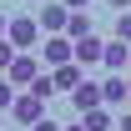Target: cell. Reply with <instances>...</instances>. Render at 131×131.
<instances>
[{"mask_svg": "<svg viewBox=\"0 0 131 131\" xmlns=\"http://www.w3.org/2000/svg\"><path fill=\"white\" fill-rule=\"evenodd\" d=\"M66 35H71V40L91 35V15H86V10H71V25H66Z\"/></svg>", "mask_w": 131, "mask_h": 131, "instance_id": "cell-11", "label": "cell"}, {"mask_svg": "<svg viewBox=\"0 0 131 131\" xmlns=\"http://www.w3.org/2000/svg\"><path fill=\"white\" fill-rule=\"evenodd\" d=\"M5 25H10V15H5V10H0V35H5Z\"/></svg>", "mask_w": 131, "mask_h": 131, "instance_id": "cell-20", "label": "cell"}, {"mask_svg": "<svg viewBox=\"0 0 131 131\" xmlns=\"http://www.w3.org/2000/svg\"><path fill=\"white\" fill-rule=\"evenodd\" d=\"M121 40H131V10H116V25H111Z\"/></svg>", "mask_w": 131, "mask_h": 131, "instance_id": "cell-15", "label": "cell"}, {"mask_svg": "<svg viewBox=\"0 0 131 131\" xmlns=\"http://www.w3.org/2000/svg\"><path fill=\"white\" fill-rule=\"evenodd\" d=\"M66 131H91V126H86V121H76V126H66Z\"/></svg>", "mask_w": 131, "mask_h": 131, "instance_id": "cell-21", "label": "cell"}, {"mask_svg": "<svg viewBox=\"0 0 131 131\" xmlns=\"http://www.w3.org/2000/svg\"><path fill=\"white\" fill-rule=\"evenodd\" d=\"M5 116H15L20 126L30 131L35 121H40V116H46V96H35V91H25V96H15V106H10V111H5Z\"/></svg>", "mask_w": 131, "mask_h": 131, "instance_id": "cell-1", "label": "cell"}, {"mask_svg": "<svg viewBox=\"0 0 131 131\" xmlns=\"http://www.w3.org/2000/svg\"><path fill=\"white\" fill-rule=\"evenodd\" d=\"M81 121H86L91 131H111V111H106V106H96V111H86Z\"/></svg>", "mask_w": 131, "mask_h": 131, "instance_id": "cell-12", "label": "cell"}, {"mask_svg": "<svg viewBox=\"0 0 131 131\" xmlns=\"http://www.w3.org/2000/svg\"><path fill=\"white\" fill-rule=\"evenodd\" d=\"M76 61H81V66L106 61V40H101V35H81V40H76Z\"/></svg>", "mask_w": 131, "mask_h": 131, "instance_id": "cell-10", "label": "cell"}, {"mask_svg": "<svg viewBox=\"0 0 131 131\" xmlns=\"http://www.w3.org/2000/svg\"><path fill=\"white\" fill-rule=\"evenodd\" d=\"M116 131H131V111H126V116H121V121H116Z\"/></svg>", "mask_w": 131, "mask_h": 131, "instance_id": "cell-18", "label": "cell"}, {"mask_svg": "<svg viewBox=\"0 0 131 131\" xmlns=\"http://www.w3.org/2000/svg\"><path fill=\"white\" fill-rule=\"evenodd\" d=\"M66 5H71V10H86V5H91V0H66Z\"/></svg>", "mask_w": 131, "mask_h": 131, "instance_id": "cell-19", "label": "cell"}, {"mask_svg": "<svg viewBox=\"0 0 131 131\" xmlns=\"http://www.w3.org/2000/svg\"><path fill=\"white\" fill-rule=\"evenodd\" d=\"M71 106H76V116H86V111H96V106H106V96H101L96 81H81L76 91H71Z\"/></svg>", "mask_w": 131, "mask_h": 131, "instance_id": "cell-6", "label": "cell"}, {"mask_svg": "<svg viewBox=\"0 0 131 131\" xmlns=\"http://www.w3.org/2000/svg\"><path fill=\"white\" fill-rule=\"evenodd\" d=\"M15 106V86H10V76H0V111H10Z\"/></svg>", "mask_w": 131, "mask_h": 131, "instance_id": "cell-14", "label": "cell"}, {"mask_svg": "<svg viewBox=\"0 0 131 131\" xmlns=\"http://www.w3.org/2000/svg\"><path fill=\"white\" fill-rule=\"evenodd\" d=\"M35 20H40L46 35H66V25H71V5H66V0H61V5H40Z\"/></svg>", "mask_w": 131, "mask_h": 131, "instance_id": "cell-4", "label": "cell"}, {"mask_svg": "<svg viewBox=\"0 0 131 131\" xmlns=\"http://www.w3.org/2000/svg\"><path fill=\"white\" fill-rule=\"evenodd\" d=\"M10 61H15V40H10V35H0V76L10 71Z\"/></svg>", "mask_w": 131, "mask_h": 131, "instance_id": "cell-13", "label": "cell"}, {"mask_svg": "<svg viewBox=\"0 0 131 131\" xmlns=\"http://www.w3.org/2000/svg\"><path fill=\"white\" fill-rule=\"evenodd\" d=\"M106 5H111V10H131V0H106Z\"/></svg>", "mask_w": 131, "mask_h": 131, "instance_id": "cell-17", "label": "cell"}, {"mask_svg": "<svg viewBox=\"0 0 131 131\" xmlns=\"http://www.w3.org/2000/svg\"><path fill=\"white\" fill-rule=\"evenodd\" d=\"M30 131H66V126H56V121H50V116H40V121H35Z\"/></svg>", "mask_w": 131, "mask_h": 131, "instance_id": "cell-16", "label": "cell"}, {"mask_svg": "<svg viewBox=\"0 0 131 131\" xmlns=\"http://www.w3.org/2000/svg\"><path fill=\"white\" fill-rule=\"evenodd\" d=\"M126 71H131V66H126Z\"/></svg>", "mask_w": 131, "mask_h": 131, "instance_id": "cell-22", "label": "cell"}, {"mask_svg": "<svg viewBox=\"0 0 131 131\" xmlns=\"http://www.w3.org/2000/svg\"><path fill=\"white\" fill-rule=\"evenodd\" d=\"M46 66H66V61H76V40L71 35H46Z\"/></svg>", "mask_w": 131, "mask_h": 131, "instance_id": "cell-5", "label": "cell"}, {"mask_svg": "<svg viewBox=\"0 0 131 131\" xmlns=\"http://www.w3.org/2000/svg\"><path fill=\"white\" fill-rule=\"evenodd\" d=\"M5 76H10V86H15V91H25V86L40 76V61H35L30 50H15V61H10V71H5Z\"/></svg>", "mask_w": 131, "mask_h": 131, "instance_id": "cell-3", "label": "cell"}, {"mask_svg": "<svg viewBox=\"0 0 131 131\" xmlns=\"http://www.w3.org/2000/svg\"><path fill=\"white\" fill-rule=\"evenodd\" d=\"M106 71H126L131 66V40H121V35H111V40H106Z\"/></svg>", "mask_w": 131, "mask_h": 131, "instance_id": "cell-9", "label": "cell"}, {"mask_svg": "<svg viewBox=\"0 0 131 131\" xmlns=\"http://www.w3.org/2000/svg\"><path fill=\"white\" fill-rule=\"evenodd\" d=\"M81 71H86L81 61H66V66H50V81H56V91H76V86L86 81Z\"/></svg>", "mask_w": 131, "mask_h": 131, "instance_id": "cell-8", "label": "cell"}, {"mask_svg": "<svg viewBox=\"0 0 131 131\" xmlns=\"http://www.w3.org/2000/svg\"><path fill=\"white\" fill-rule=\"evenodd\" d=\"M5 35L15 40V50H35V40H40V20H30V15H10Z\"/></svg>", "mask_w": 131, "mask_h": 131, "instance_id": "cell-2", "label": "cell"}, {"mask_svg": "<svg viewBox=\"0 0 131 131\" xmlns=\"http://www.w3.org/2000/svg\"><path fill=\"white\" fill-rule=\"evenodd\" d=\"M101 96H106V106H121V101H131V76L111 71V76L101 81Z\"/></svg>", "mask_w": 131, "mask_h": 131, "instance_id": "cell-7", "label": "cell"}]
</instances>
